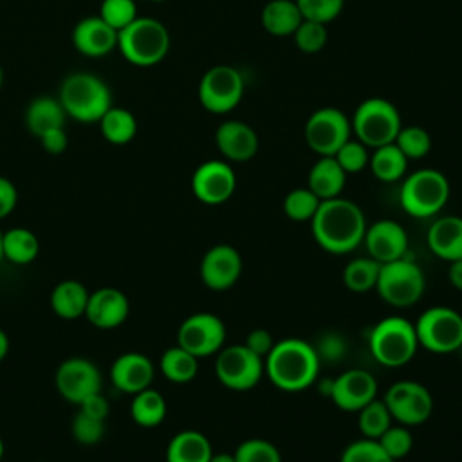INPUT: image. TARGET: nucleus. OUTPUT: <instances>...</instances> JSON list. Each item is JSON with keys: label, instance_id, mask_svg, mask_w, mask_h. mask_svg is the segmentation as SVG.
<instances>
[{"label": "nucleus", "instance_id": "nucleus-1", "mask_svg": "<svg viewBox=\"0 0 462 462\" xmlns=\"http://www.w3.org/2000/svg\"><path fill=\"white\" fill-rule=\"evenodd\" d=\"M310 229L321 249L332 254H345L363 242L366 220L363 209L356 202L339 195L321 200L310 220Z\"/></svg>", "mask_w": 462, "mask_h": 462}, {"label": "nucleus", "instance_id": "nucleus-2", "mask_svg": "<svg viewBox=\"0 0 462 462\" xmlns=\"http://www.w3.org/2000/svg\"><path fill=\"white\" fill-rule=\"evenodd\" d=\"M321 359L312 343L301 337H285L274 343L265 357L269 381L283 392H301L316 383Z\"/></svg>", "mask_w": 462, "mask_h": 462}, {"label": "nucleus", "instance_id": "nucleus-3", "mask_svg": "<svg viewBox=\"0 0 462 462\" xmlns=\"http://www.w3.org/2000/svg\"><path fill=\"white\" fill-rule=\"evenodd\" d=\"M58 99L67 117L78 123H99L103 114L112 106L110 87L99 76L85 70L65 76Z\"/></svg>", "mask_w": 462, "mask_h": 462}, {"label": "nucleus", "instance_id": "nucleus-4", "mask_svg": "<svg viewBox=\"0 0 462 462\" xmlns=\"http://www.w3.org/2000/svg\"><path fill=\"white\" fill-rule=\"evenodd\" d=\"M121 56L135 67H153L170 51V32L166 25L150 16H137L117 32Z\"/></svg>", "mask_w": 462, "mask_h": 462}, {"label": "nucleus", "instance_id": "nucleus-5", "mask_svg": "<svg viewBox=\"0 0 462 462\" xmlns=\"http://www.w3.org/2000/svg\"><path fill=\"white\" fill-rule=\"evenodd\" d=\"M374 359L388 368H397L413 359L419 339L415 325L402 316H386L370 330L368 337Z\"/></svg>", "mask_w": 462, "mask_h": 462}, {"label": "nucleus", "instance_id": "nucleus-6", "mask_svg": "<svg viewBox=\"0 0 462 462\" xmlns=\"http://www.w3.org/2000/svg\"><path fill=\"white\" fill-rule=\"evenodd\" d=\"M449 199L446 175L433 168H422L408 175L399 191L401 208L415 218L437 215Z\"/></svg>", "mask_w": 462, "mask_h": 462}, {"label": "nucleus", "instance_id": "nucleus-7", "mask_svg": "<svg viewBox=\"0 0 462 462\" xmlns=\"http://www.w3.org/2000/svg\"><path fill=\"white\" fill-rule=\"evenodd\" d=\"M350 125L357 141L368 148H379L393 143L402 128L399 110L384 97H368L361 101Z\"/></svg>", "mask_w": 462, "mask_h": 462}, {"label": "nucleus", "instance_id": "nucleus-8", "mask_svg": "<svg viewBox=\"0 0 462 462\" xmlns=\"http://www.w3.org/2000/svg\"><path fill=\"white\" fill-rule=\"evenodd\" d=\"M426 289L422 269L406 256L381 263L375 291L383 301L392 307L415 305Z\"/></svg>", "mask_w": 462, "mask_h": 462}, {"label": "nucleus", "instance_id": "nucleus-9", "mask_svg": "<svg viewBox=\"0 0 462 462\" xmlns=\"http://www.w3.org/2000/svg\"><path fill=\"white\" fill-rule=\"evenodd\" d=\"M413 325L419 346L433 354H451L462 348V316L451 307H430Z\"/></svg>", "mask_w": 462, "mask_h": 462}, {"label": "nucleus", "instance_id": "nucleus-10", "mask_svg": "<svg viewBox=\"0 0 462 462\" xmlns=\"http://www.w3.org/2000/svg\"><path fill=\"white\" fill-rule=\"evenodd\" d=\"M265 372V359L245 345L222 346L215 359V374L229 390L245 392L254 388Z\"/></svg>", "mask_w": 462, "mask_h": 462}, {"label": "nucleus", "instance_id": "nucleus-11", "mask_svg": "<svg viewBox=\"0 0 462 462\" xmlns=\"http://www.w3.org/2000/svg\"><path fill=\"white\" fill-rule=\"evenodd\" d=\"M244 96V78L231 65L208 69L199 83V101L213 114L231 112Z\"/></svg>", "mask_w": 462, "mask_h": 462}, {"label": "nucleus", "instance_id": "nucleus-12", "mask_svg": "<svg viewBox=\"0 0 462 462\" xmlns=\"http://www.w3.org/2000/svg\"><path fill=\"white\" fill-rule=\"evenodd\" d=\"M350 119L334 106L312 112L303 128L307 146L319 157L334 155L350 139Z\"/></svg>", "mask_w": 462, "mask_h": 462}, {"label": "nucleus", "instance_id": "nucleus-13", "mask_svg": "<svg viewBox=\"0 0 462 462\" xmlns=\"http://www.w3.org/2000/svg\"><path fill=\"white\" fill-rule=\"evenodd\" d=\"M390 415L397 424L419 426L426 422L433 411V397L430 390L417 381H397L383 397Z\"/></svg>", "mask_w": 462, "mask_h": 462}, {"label": "nucleus", "instance_id": "nucleus-14", "mask_svg": "<svg viewBox=\"0 0 462 462\" xmlns=\"http://www.w3.org/2000/svg\"><path fill=\"white\" fill-rule=\"evenodd\" d=\"M226 341L224 321L211 312H195L188 316L177 330V345L197 359L218 354Z\"/></svg>", "mask_w": 462, "mask_h": 462}, {"label": "nucleus", "instance_id": "nucleus-15", "mask_svg": "<svg viewBox=\"0 0 462 462\" xmlns=\"http://www.w3.org/2000/svg\"><path fill=\"white\" fill-rule=\"evenodd\" d=\"M58 393L70 404H79L92 393L101 392L103 379L99 368L87 357H69L61 361L54 374Z\"/></svg>", "mask_w": 462, "mask_h": 462}, {"label": "nucleus", "instance_id": "nucleus-16", "mask_svg": "<svg viewBox=\"0 0 462 462\" xmlns=\"http://www.w3.org/2000/svg\"><path fill=\"white\" fill-rule=\"evenodd\" d=\"M236 189V175L226 161H206L193 171L191 191L208 206H217L231 199Z\"/></svg>", "mask_w": 462, "mask_h": 462}, {"label": "nucleus", "instance_id": "nucleus-17", "mask_svg": "<svg viewBox=\"0 0 462 462\" xmlns=\"http://www.w3.org/2000/svg\"><path fill=\"white\" fill-rule=\"evenodd\" d=\"M328 397L343 411H359L377 397V381L368 370L350 368L330 379Z\"/></svg>", "mask_w": 462, "mask_h": 462}, {"label": "nucleus", "instance_id": "nucleus-18", "mask_svg": "<svg viewBox=\"0 0 462 462\" xmlns=\"http://www.w3.org/2000/svg\"><path fill=\"white\" fill-rule=\"evenodd\" d=\"M242 274V256L227 244L213 245L206 251L200 262V280L213 291L233 287Z\"/></svg>", "mask_w": 462, "mask_h": 462}, {"label": "nucleus", "instance_id": "nucleus-19", "mask_svg": "<svg viewBox=\"0 0 462 462\" xmlns=\"http://www.w3.org/2000/svg\"><path fill=\"white\" fill-rule=\"evenodd\" d=\"M130 314L128 296L116 287H101L90 292L85 318L99 330H112L121 327Z\"/></svg>", "mask_w": 462, "mask_h": 462}, {"label": "nucleus", "instance_id": "nucleus-20", "mask_svg": "<svg viewBox=\"0 0 462 462\" xmlns=\"http://www.w3.org/2000/svg\"><path fill=\"white\" fill-rule=\"evenodd\" d=\"M363 244L368 251V256L379 263L399 260L408 251V235L401 224L390 218L377 220L366 226Z\"/></svg>", "mask_w": 462, "mask_h": 462}, {"label": "nucleus", "instance_id": "nucleus-21", "mask_svg": "<svg viewBox=\"0 0 462 462\" xmlns=\"http://www.w3.org/2000/svg\"><path fill=\"white\" fill-rule=\"evenodd\" d=\"M110 383L123 393L134 395L152 386L155 366L152 359L141 352H125L117 356L108 370Z\"/></svg>", "mask_w": 462, "mask_h": 462}, {"label": "nucleus", "instance_id": "nucleus-22", "mask_svg": "<svg viewBox=\"0 0 462 462\" xmlns=\"http://www.w3.org/2000/svg\"><path fill=\"white\" fill-rule=\"evenodd\" d=\"M72 45L87 58H103L117 49V31L99 14L85 16L72 27Z\"/></svg>", "mask_w": 462, "mask_h": 462}, {"label": "nucleus", "instance_id": "nucleus-23", "mask_svg": "<svg viewBox=\"0 0 462 462\" xmlns=\"http://www.w3.org/2000/svg\"><path fill=\"white\" fill-rule=\"evenodd\" d=\"M218 152L235 162H245L258 152V135L253 126L238 119H227L215 132Z\"/></svg>", "mask_w": 462, "mask_h": 462}, {"label": "nucleus", "instance_id": "nucleus-24", "mask_svg": "<svg viewBox=\"0 0 462 462\" xmlns=\"http://www.w3.org/2000/svg\"><path fill=\"white\" fill-rule=\"evenodd\" d=\"M430 251L446 262L462 258V217L446 215L428 227Z\"/></svg>", "mask_w": 462, "mask_h": 462}, {"label": "nucleus", "instance_id": "nucleus-25", "mask_svg": "<svg viewBox=\"0 0 462 462\" xmlns=\"http://www.w3.org/2000/svg\"><path fill=\"white\" fill-rule=\"evenodd\" d=\"M65 119H67V114L60 99L52 96H38L31 99L23 112L25 128L34 137H40L52 128H63Z\"/></svg>", "mask_w": 462, "mask_h": 462}, {"label": "nucleus", "instance_id": "nucleus-26", "mask_svg": "<svg viewBox=\"0 0 462 462\" xmlns=\"http://www.w3.org/2000/svg\"><path fill=\"white\" fill-rule=\"evenodd\" d=\"M345 182H346V173L339 166L336 157L323 155L312 164L307 179V188L314 195H318L319 200H327V199L339 197L345 188Z\"/></svg>", "mask_w": 462, "mask_h": 462}, {"label": "nucleus", "instance_id": "nucleus-27", "mask_svg": "<svg viewBox=\"0 0 462 462\" xmlns=\"http://www.w3.org/2000/svg\"><path fill=\"white\" fill-rule=\"evenodd\" d=\"M211 455L209 439L197 430L175 433L166 446V462H209Z\"/></svg>", "mask_w": 462, "mask_h": 462}, {"label": "nucleus", "instance_id": "nucleus-28", "mask_svg": "<svg viewBox=\"0 0 462 462\" xmlns=\"http://www.w3.org/2000/svg\"><path fill=\"white\" fill-rule=\"evenodd\" d=\"M90 291L79 280H61L51 291V309L61 319L85 316Z\"/></svg>", "mask_w": 462, "mask_h": 462}, {"label": "nucleus", "instance_id": "nucleus-29", "mask_svg": "<svg viewBox=\"0 0 462 462\" xmlns=\"http://www.w3.org/2000/svg\"><path fill=\"white\" fill-rule=\"evenodd\" d=\"M262 27L273 36H289L294 34L303 16L294 0H271L263 5Z\"/></svg>", "mask_w": 462, "mask_h": 462}, {"label": "nucleus", "instance_id": "nucleus-30", "mask_svg": "<svg viewBox=\"0 0 462 462\" xmlns=\"http://www.w3.org/2000/svg\"><path fill=\"white\" fill-rule=\"evenodd\" d=\"M2 251L4 260H9L16 265H27L38 256L40 240L27 227H11L2 231Z\"/></svg>", "mask_w": 462, "mask_h": 462}, {"label": "nucleus", "instance_id": "nucleus-31", "mask_svg": "<svg viewBox=\"0 0 462 462\" xmlns=\"http://www.w3.org/2000/svg\"><path fill=\"white\" fill-rule=\"evenodd\" d=\"M166 410L168 406L162 393L153 390L152 386L132 395L130 417L141 428L159 426L166 417Z\"/></svg>", "mask_w": 462, "mask_h": 462}, {"label": "nucleus", "instance_id": "nucleus-32", "mask_svg": "<svg viewBox=\"0 0 462 462\" xmlns=\"http://www.w3.org/2000/svg\"><path fill=\"white\" fill-rule=\"evenodd\" d=\"M101 135L116 146L128 144L137 134L135 116L123 106H110L99 119Z\"/></svg>", "mask_w": 462, "mask_h": 462}, {"label": "nucleus", "instance_id": "nucleus-33", "mask_svg": "<svg viewBox=\"0 0 462 462\" xmlns=\"http://www.w3.org/2000/svg\"><path fill=\"white\" fill-rule=\"evenodd\" d=\"M368 166L375 179L383 182H395L404 177L408 168V159L395 143H390V144L374 148Z\"/></svg>", "mask_w": 462, "mask_h": 462}, {"label": "nucleus", "instance_id": "nucleus-34", "mask_svg": "<svg viewBox=\"0 0 462 462\" xmlns=\"http://www.w3.org/2000/svg\"><path fill=\"white\" fill-rule=\"evenodd\" d=\"M159 370L168 381L184 384V383H189L197 375L199 359L193 354H189L188 350H184L182 346L175 345L162 352L161 361H159Z\"/></svg>", "mask_w": 462, "mask_h": 462}, {"label": "nucleus", "instance_id": "nucleus-35", "mask_svg": "<svg viewBox=\"0 0 462 462\" xmlns=\"http://www.w3.org/2000/svg\"><path fill=\"white\" fill-rule=\"evenodd\" d=\"M381 263L372 256H357L343 269V283L352 292H366L375 289Z\"/></svg>", "mask_w": 462, "mask_h": 462}, {"label": "nucleus", "instance_id": "nucleus-36", "mask_svg": "<svg viewBox=\"0 0 462 462\" xmlns=\"http://www.w3.org/2000/svg\"><path fill=\"white\" fill-rule=\"evenodd\" d=\"M392 415L384 404L383 399H372L368 404H365L357 411V424L366 439H379L390 426H392Z\"/></svg>", "mask_w": 462, "mask_h": 462}, {"label": "nucleus", "instance_id": "nucleus-37", "mask_svg": "<svg viewBox=\"0 0 462 462\" xmlns=\"http://www.w3.org/2000/svg\"><path fill=\"white\" fill-rule=\"evenodd\" d=\"M321 200L309 188L291 189L283 199V211L294 222H310Z\"/></svg>", "mask_w": 462, "mask_h": 462}, {"label": "nucleus", "instance_id": "nucleus-38", "mask_svg": "<svg viewBox=\"0 0 462 462\" xmlns=\"http://www.w3.org/2000/svg\"><path fill=\"white\" fill-rule=\"evenodd\" d=\"M406 159H420L431 148V137L422 126H402L393 141Z\"/></svg>", "mask_w": 462, "mask_h": 462}, {"label": "nucleus", "instance_id": "nucleus-39", "mask_svg": "<svg viewBox=\"0 0 462 462\" xmlns=\"http://www.w3.org/2000/svg\"><path fill=\"white\" fill-rule=\"evenodd\" d=\"M236 462H282L278 448L265 439H247L235 449Z\"/></svg>", "mask_w": 462, "mask_h": 462}, {"label": "nucleus", "instance_id": "nucleus-40", "mask_svg": "<svg viewBox=\"0 0 462 462\" xmlns=\"http://www.w3.org/2000/svg\"><path fill=\"white\" fill-rule=\"evenodd\" d=\"M339 462H393L388 453L381 448L375 439H359L350 442L341 457Z\"/></svg>", "mask_w": 462, "mask_h": 462}, {"label": "nucleus", "instance_id": "nucleus-41", "mask_svg": "<svg viewBox=\"0 0 462 462\" xmlns=\"http://www.w3.org/2000/svg\"><path fill=\"white\" fill-rule=\"evenodd\" d=\"M292 36H294L296 47L301 52L314 54V52H318V51H321L325 47L328 32H327V25L325 23L303 18Z\"/></svg>", "mask_w": 462, "mask_h": 462}, {"label": "nucleus", "instance_id": "nucleus-42", "mask_svg": "<svg viewBox=\"0 0 462 462\" xmlns=\"http://www.w3.org/2000/svg\"><path fill=\"white\" fill-rule=\"evenodd\" d=\"M99 16L119 32L139 14L134 0H103L99 5Z\"/></svg>", "mask_w": 462, "mask_h": 462}, {"label": "nucleus", "instance_id": "nucleus-43", "mask_svg": "<svg viewBox=\"0 0 462 462\" xmlns=\"http://www.w3.org/2000/svg\"><path fill=\"white\" fill-rule=\"evenodd\" d=\"M70 433L78 444L96 446L105 437V420L90 417L78 410L70 420Z\"/></svg>", "mask_w": 462, "mask_h": 462}, {"label": "nucleus", "instance_id": "nucleus-44", "mask_svg": "<svg viewBox=\"0 0 462 462\" xmlns=\"http://www.w3.org/2000/svg\"><path fill=\"white\" fill-rule=\"evenodd\" d=\"M377 442L381 444V448L388 453V457L395 462L404 458L411 448H413V435L408 430V426L397 424V426H390L379 439Z\"/></svg>", "mask_w": 462, "mask_h": 462}, {"label": "nucleus", "instance_id": "nucleus-45", "mask_svg": "<svg viewBox=\"0 0 462 462\" xmlns=\"http://www.w3.org/2000/svg\"><path fill=\"white\" fill-rule=\"evenodd\" d=\"M305 20L328 23L339 16L345 0H294Z\"/></svg>", "mask_w": 462, "mask_h": 462}, {"label": "nucleus", "instance_id": "nucleus-46", "mask_svg": "<svg viewBox=\"0 0 462 462\" xmlns=\"http://www.w3.org/2000/svg\"><path fill=\"white\" fill-rule=\"evenodd\" d=\"M336 161L339 162V166L345 170V173H357L363 171L368 166L370 161V153H368V146H365L361 141L357 139H348L336 153H334Z\"/></svg>", "mask_w": 462, "mask_h": 462}, {"label": "nucleus", "instance_id": "nucleus-47", "mask_svg": "<svg viewBox=\"0 0 462 462\" xmlns=\"http://www.w3.org/2000/svg\"><path fill=\"white\" fill-rule=\"evenodd\" d=\"M316 352L319 356V359H327V361H337L343 357L345 354V339L339 334H325L321 343L316 346Z\"/></svg>", "mask_w": 462, "mask_h": 462}, {"label": "nucleus", "instance_id": "nucleus-48", "mask_svg": "<svg viewBox=\"0 0 462 462\" xmlns=\"http://www.w3.org/2000/svg\"><path fill=\"white\" fill-rule=\"evenodd\" d=\"M244 345H245L249 350H253L254 354H258L260 357L265 359L267 354H269V352L273 350V346H274V339H273V336H271L269 330H265V328H254V330H251V332L247 334Z\"/></svg>", "mask_w": 462, "mask_h": 462}, {"label": "nucleus", "instance_id": "nucleus-49", "mask_svg": "<svg viewBox=\"0 0 462 462\" xmlns=\"http://www.w3.org/2000/svg\"><path fill=\"white\" fill-rule=\"evenodd\" d=\"M42 148L51 153V155H60L67 150V144H69V137H67V132H65V126L63 128H52L49 132H45L43 135L38 137Z\"/></svg>", "mask_w": 462, "mask_h": 462}, {"label": "nucleus", "instance_id": "nucleus-50", "mask_svg": "<svg viewBox=\"0 0 462 462\" xmlns=\"http://www.w3.org/2000/svg\"><path fill=\"white\" fill-rule=\"evenodd\" d=\"M78 410L90 415V417L105 420L110 413V404H108L106 397L101 392H97V393H92L90 397H87L85 401H81L78 404Z\"/></svg>", "mask_w": 462, "mask_h": 462}, {"label": "nucleus", "instance_id": "nucleus-51", "mask_svg": "<svg viewBox=\"0 0 462 462\" xmlns=\"http://www.w3.org/2000/svg\"><path fill=\"white\" fill-rule=\"evenodd\" d=\"M18 204V189L13 180L0 175V220L14 211Z\"/></svg>", "mask_w": 462, "mask_h": 462}, {"label": "nucleus", "instance_id": "nucleus-52", "mask_svg": "<svg viewBox=\"0 0 462 462\" xmlns=\"http://www.w3.org/2000/svg\"><path fill=\"white\" fill-rule=\"evenodd\" d=\"M448 280H449V283H451L455 289L462 291V258L449 262Z\"/></svg>", "mask_w": 462, "mask_h": 462}, {"label": "nucleus", "instance_id": "nucleus-53", "mask_svg": "<svg viewBox=\"0 0 462 462\" xmlns=\"http://www.w3.org/2000/svg\"><path fill=\"white\" fill-rule=\"evenodd\" d=\"M7 352H9V337H7V334L0 328V361L5 359Z\"/></svg>", "mask_w": 462, "mask_h": 462}, {"label": "nucleus", "instance_id": "nucleus-54", "mask_svg": "<svg viewBox=\"0 0 462 462\" xmlns=\"http://www.w3.org/2000/svg\"><path fill=\"white\" fill-rule=\"evenodd\" d=\"M209 462H236L233 453H213Z\"/></svg>", "mask_w": 462, "mask_h": 462}, {"label": "nucleus", "instance_id": "nucleus-55", "mask_svg": "<svg viewBox=\"0 0 462 462\" xmlns=\"http://www.w3.org/2000/svg\"><path fill=\"white\" fill-rule=\"evenodd\" d=\"M4 451H5V448H4V440H2V437H0V462H2V458H4Z\"/></svg>", "mask_w": 462, "mask_h": 462}, {"label": "nucleus", "instance_id": "nucleus-56", "mask_svg": "<svg viewBox=\"0 0 462 462\" xmlns=\"http://www.w3.org/2000/svg\"><path fill=\"white\" fill-rule=\"evenodd\" d=\"M4 262V251H2V231H0V263Z\"/></svg>", "mask_w": 462, "mask_h": 462}, {"label": "nucleus", "instance_id": "nucleus-57", "mask_svg": "<svg viewBox=\"0 0 462 462\" xmlns=\"http://www.w3.org/2000/svg\"><path fill=\"white\" fill-rule=\"evenodd\" d=\"M4 85V70H2V65H0V88Z\"/></svg>", "mask_w": 462, "mask_h": 462}, {"label": "nucleus", "instance_id": "nucleus-58", "mask_svg": "<svg viewBox=\"0 0 462 462\" xmlns=\"http://www.w3.org/2000/svg\"><path fill=\"white\" fill-rule=\"evenodd\" d=\"M152 2H166V0H152Z\"/></svg>", "mask_w": 462, "mask_h": 462}]
</instances>
